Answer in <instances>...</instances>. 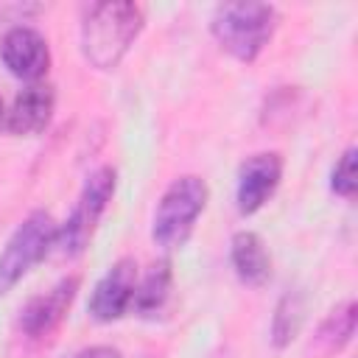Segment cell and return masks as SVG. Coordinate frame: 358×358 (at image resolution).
Instances as JSON below:
<instances>
[{"label": "cell", "mask_w": 358, "mask_h": 358, "mask_svg": "<svg viewBox=\"0 0 358 358\" xmlns=\"http://www.w3.org/2000/svg\"><path fill=\"white\" fill-rule=\"evenodd\" d=\"M355 319H358V310H355V302L347 299L344 305L333 308L324 322L319 324V344H324L327 350H341L352 341L355 336Z\"/></svg>", "instance_id": "14"}, {"label": "cell", "mask_w": 358, "mask_h": 358, "mask_svg": "<svg viewBox=\"0 0 358 358\" xmlns=\"http://www.w3.org/2000/svg\"><path fill=\"white\" fill-rule=\"evenodd\" d=\"M145 25V11L131 0H103L84 11L81 53L95 70H115Z\"/></svg>", "instance_id": "1"}, {"label": "cell", "mask_w": 358, "mask_h": 358, "mask_svg": "<svg viewBox=\"0 0 358 358\" xmlns=\"http://www.w3.org/2000/svg\"><path fill=\"white\" fill-rule=\"evenodd\" d=\"M137 280H140V271H137L134 257L115 260L90 294V305H87L90 316L95 322H103V324L126 316L131 310V302H134Z\"/></svg>", "instance_id": "6"}, {"label": "cell", "mask_w": 358, "mask_h": 358, "mask_svg": "<svg viewBox=\"0 0 358 358\" xmlns=\"http://www.w3.org/2000/svg\"><path fill=\"white\" fill-rule=\"evenodd\" d=\"M171 285H173V268H171V260L162 257L137 280L131 308L140 316H157L171 296Z\"/></svg>", "instance_id": "12"}, {"label": "cell", "mask_w": 358, "mask_h": 358, "mask_svg": "<svg viewBox=\"0 0 358 358\" xmlns=\"http://www.w3.org/2000/svg\"><path fill=\"white\" fill-rule=\"evenodd\" d=\"M305 322V296L302 291H285L274 308L271 316V344L277 350H285L302 330Z\"/></svg>", "instance_id": "13"}, {"label": "cell", "mask_w": 358, "mask_h": 358, "mask_svg": "<svg viewBox=\"0 0 358 358\" xmlns=\"http://www.w3.org/2000/svg\"><path fill=\"white\" fill-rule=\"evenodd\" d=\"M115 185H117V173L112 165H101L87 176L70 218L59 227V235H56V246L62 249V255L76 257L87 249L103 210L115 196Z\"/></svg>", "instance_id": "5"}, {"label": "cell", "mask_w": 358, "mask_h": 358, "mask_svg": "<svg viewBox=\"0 0 358 358\" xmlns=\"http://www.w3.org/2000/svg\"><path fill=\"white\" fill-rule=\"evenodd\" d=\"M277 22H280V11L271 3L238 0L213 8L210 31L232 59L252 64L271 42Z\"/></svg>", "instance_id": "2"}, {"label": "cell", "mask_w": 358, "mask_h": 358, "mask_svg": "<svg viewBox=\"0 0 358 358\" xmlns=\"http://www.w3.org/2000/svg\"><path fill=\"white\" fill-rule=\"evenodd\" d=\"M355 145L344 148V154L338 157V162L333 165V173H330V190L341 199H352L355 196V187H358V171H355Z\"/></svg>", "instance_id": "15"}, {"label": "cell", "mask_w": 358, "mask_h": 358, "mask_svg": "<svg viewBox=\"0 0 358 358\" xmlns=\"http://www.w3.org/2000/svg\"><path fill=\"white\" fill-rule=\"evenodd\" d=\"M76 358H123L115 347H103V344H98V347H87V350H81Z\"/></svg>", "instance_id": "16"}, {"label": "cell", "mask_w": 358, "mask_h": 358, "mask_svg": "<svg viewBox=\"0 0 358 358\" xmlns=\"http://www.w3.org/2000/svg\"><path fill=\"white\" fill-rule=\"evenodd\" d=\"M282 179V157L277 151H260L252 154L238 168V185H235V201L241 215L257 213L280 187Z\"/></svg>", "instance_id": "8"}, {"label": "cell", "mask_w": 358, "mask_h": 358, "mask_svg": "<svg viewBox=\"0 0 358 358\" xmlns=\"http://www.w3.org/2000/svg\"><path fill=\"white\" fill-rule=\"evenodd\" d=\"M56 235L59 224L45 210H34L17 224L0 252V296L8 294L56 246Z\"/></svg>", "instance_id": "4"}, {"label": "cell", "mask_w": 358, "mask_h": 358, "mask_svg": "<svg viewBox=\"0 0 358 358\" xmlns=\"http://www.w3.org/2000/svg\"><path fill=\"white\" fill-rule=\"evenodd\" d=\"M0 62L11 76L28 84L42 81L50 67L48 39L31 25H11L0 39Z\"/></svg>", "instance_id": "7"}, {"label": "cell", "mask_w": 358, "mask_h": 358, "mask_svg": "<svg viewBox=\"0 0 358 358\" xmlns=\"http://www.w3.org/2000/svg\"><path fill=\"white\" fill-rule=\"evenodd\" d=\"M229 263L235 268V277L249 288H260L271 280V255H268L263 238L252 229H241L232 235Z\"/></svg>", "instance_id": "11"}, {"label": "cell", "mask_w": 358, "mask_h": 358, "mask_svg": "<svg viewBox=\"0 0 358 358\" xmlns=\"http://www.w3.org/2000/svg\"><path fill=\"white\" fill-rule=\"evenodd\" d=\"M207 201H210V187L201 176L185 173V176L173 179L165 187V193L159 196L157 210H154V221H151L154 243L162 246L165 252L182 246L190 238Z\"/></svg>", "instance_id": "3"}, {"label": "cell", "mask_w": 358, "mask_h": 358, "mask_svg": "<svg viewBox=\"0 0 358 358\" xmlns=\"http://www.w3.org/2000/svg\"><path fill=\"white\" fill-rule=\"evenodd\" d=\"M53 106H56V92L50 84L34 81V84L22 87L8 106L6 131L20 134V137H34V134L45 131L53 117Z\"/></svg>", "instance_id": "10"}, {"label": "cell", "mask_w": 358, "mask_h": 358, "mask_svg": "<svg viewBox=\"0 0 358 358\" xmlns=\"http://www.w3.org/2000/svg\"><path fill=\"white\" fill-rule=\"evenodd\" d=\"M78 285H81V280L76 274H70V277L59 280L53 288H48L45 294L31 296L20 310L22 333L31 338H45L48 333H53L62 324V319L67 316V310L78 294Z\"/></svg>", "instance_id": "9"}, {"label": "cell", "mask_w": 358, "mask_h": 358, "mask_svg": "<svg viewBox=\"0 0 358 358\" xmlns=\"http://www.w3.org/2000/svg\"><path fill=\"white\" fill-rule=\"evenodd\" d=\"M6 115H8V109H6V103L0 98V129H6Z\"/></svg>", "instance_id": "17"}]
</instances>
